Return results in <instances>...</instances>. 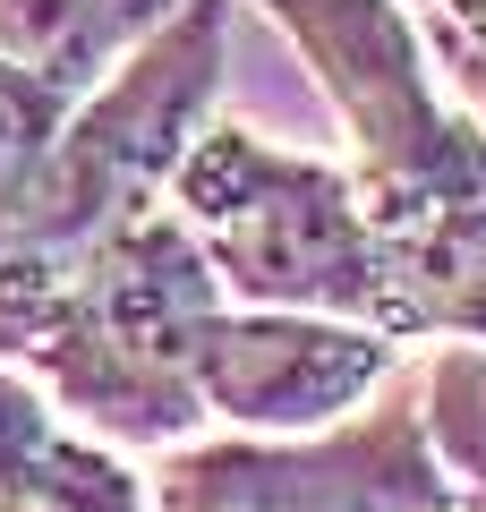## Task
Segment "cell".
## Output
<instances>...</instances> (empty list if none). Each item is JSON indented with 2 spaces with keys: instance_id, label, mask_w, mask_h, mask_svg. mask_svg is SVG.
<instances>
[{
  "instance_id": "6da1fadb",
  "label": "cell",
  "mask_w": 486,
  "mask_h": 512,
  "mask_svg": "<svg viewBox=\"0 0 486 512\" xmlns=\"http://www.w3.org/2000/svg\"><path fill=\"white\" fill-rule=\"evenodd\" d=\"M350 137V188L401 291V325L486 350V137L435 86L401 0H256Z\"/></svg>"
},
{
  "instance_id": "7a4b0ae2",
  "label": "cell",
  "mask_w": 486,
  "mask_h": 512,
  "mask_svg": "<svg viewBox=\"0 0 486 512\" xmlns=\"http://www.w3.org/2000/svg\"><path fill=\"white\" fill-rule=\"evenodd\" d=\"M222 52H231V0H180L154 43H137L94 94L60 111L52 146L0 231V350H26V333L69 291L77 265L120 222L171 197L188 137L214 120Z\"/></svg>"
},
{
  "instance_id": "3957f363",
  "label": "cell",
  "mask_w": 486,
  "mask_h": 512,
  "mask_svg": "<svg viewBox=\"0 0 486 512\" xmlns=\"http://www.w3.org/2000/svg\"><path fill=\"white\" fill-rule=\"evenodd\" d=\"M162 205L188 222L205 274L222 282L231 308L342 316V325H367L384 342H410L393 265L359 214L350 171L282 154L239 120H205Z\"/></svg>"
},
{
  "instance_id": "277c9868",
  "label": "cell",
  "mask_w": 486,
  "mask_h": 512,
  "mask_svg": "<svg viewBox=\"0 0 486 512\" xmlns=\"http://www.w3.org/2000/svg\"><path fill=\"white\" fill-rule=\"evenodd\" d=\"M222 308L197 239L171 205L120 222L69 274V291L26 333V376L120 444H171L205 419L188 384V342Z\"/></svg>"
},
{
  "instance_id": "5b68a950",
  "label": "cell",
  "mask_w": 486,
  "mask_h": 512,
  "mask_svg": "<svg viewBox=\"0 0 486 512\" xmlns=\"http://www.w3.org/2000/svg\"><path fill=\"white\" fill-rule=\"evenodd\" d=\"M145 512H452V487L418 427V384L393 376L316 436H222L171 453Z\"/></svg>"
},
{
  "instance_id": "8992f818",
  "label": "cell",
  "mask_w": 486,
  "mask_h": 512,
  "mask_svg": "<svg viewBox=\"0 0 486 512\" xmlns=\"http://www.w3.org/2000/svg\"><path fill=\"white\" fill-rule=\"evenodd\" d=\"M401 376V342L342 316H290V308H231L188 342V384L205 419H231V436H316L350 419Z\"/></svg>"
},
{
  "instance_id": "52a82bcc",
  "label": "cell",
  "mask_w": 486,
  "mask_h": 512,
  "mask_svg": "<svg viewBox=\"0 0 486 512\" xmlns=\"http://www.w3.org/2000/svg\"><path fill=\"white\" fill-rule=\"evenodd\" d=\"M0 512H145V478L69 436L26 367H0Z\"/></svg>"
},
{
  "instance_id": "ba28073f",
  "label": "cell",
  "mask_w": 486,
  "mask_h": 512,
  "mask_svg": "<svg viewBox=\"0 0 486 512\" xmlns=\"http://www.w3.org/2000/svg\"><path fill=\"white\" fill-rule=\"evenodd\" d=\"M180 0H0V60L26 69L43 94L77 103L120 69L137 43L171 26Z\"/></svg>"
},
{
  "instance_id": "9c48e42d",
  "label": "cell",
  "mask_w": 486,
  "mask_h": 512,
  "mask_svg": "<svg viewBox=\"0 0 486 512\" xmlns=\"http://www.w3.org/2000/svg\"><path fill=\"white\" fill-rule=\"evenodd\" d=\"M410 384H418V427H427V453L444 470L452 504L486 495V350L444 342Z\"/></svg>"
},
{
  "instance_id": "30bf717a",
  "label": "cell",
  "mask_w": 486,
  "mask_h": 512,
  "mask_svg": "<svg viewBox=\"0 0 486 512\" xmlns=\"http://www.w3.org/2000/svg\"><path fill=\"white\" fill-rule=\"evenodd\" d=\"M60 94H43L26 69H9L0 60V231H9V214H18L26 180H35L43 146H52V128H60Z\"/></svg>"
},
{
  "instance_id": "8fae6325",
  "label": "cell",
  "mask_w": 486,
  "mask_h": 512,
  "mask_svg": "<svg viewBox=\"0 0 486 512\" xmlns=\"http://www.w3.org/2000/svg\"><path fill=\"white\" fill-rule=\"evenodd\" d=\"M444 77H486V0H401Z\"/></svg>"
},
{
  "instance_id": "7c38bea8",
  "label": "cell",
  "mask_w": 486,
  "mask_h": 512,
  "mask_svg": "<svg viewBox=\"0 0 486 512\" xmlns=\"http://www.w3.org/2000/svg\"><path fill=\"white\" fill-rule=\"evenodd\" d=\"M461 504H469V512H486V495H461Z\"/></svg>"
}]
</instances>
